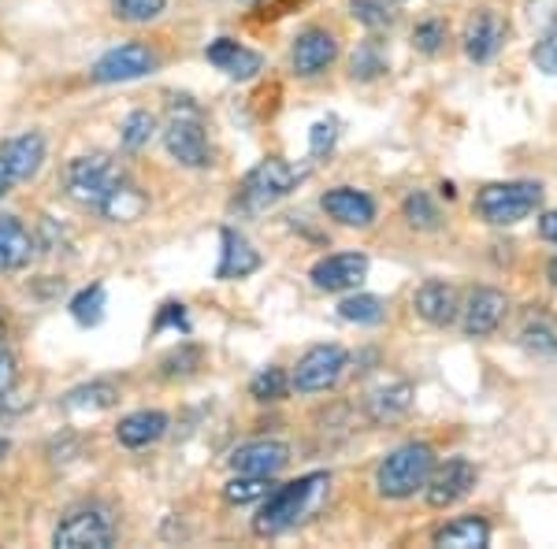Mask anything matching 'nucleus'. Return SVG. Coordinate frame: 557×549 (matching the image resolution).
<instances>
[{
	"mask_svg": "<svg viewBox=\"0 0 557 549\" xmlns=\"http://www.w3.org/2000/svg\"><path fill=\"white\" fill-rule=\"evenodd\" d=\"M327 483L331 479L323 472H312V475H301V479H294V483L275 486V490L264 498L260 512L253 516V535L275 538V535H283V531H290L305 512L312 509V501L320 498Z\"/></svg>",
	"mask_w": 557,
	"mask_h": 549,
	"instance_id": "f257e3e1",
	"label": "nucleus"
},
{
	"mask_svg": "<svg viewBox=\"0 0 557 549\" xmlns=\"http://www.w3.org/2000/svg\"><path fill=\"white\" fill-rule=\"evenodd\" d=\"M435 449L428 442H406L383 457L375 467V490L391 501H406L412 494H420L435 472Z\"/></svg>",
	"mask_w": 557,
	"mask_h": 549,
	"instance_id": "f03ea898",
	"label": "nucleus"
},
{
	"mask_svg": "<svg viewBox=\"0 0 557 549\" xmlns=\"http://www.w3.org/2000/svg\"><path fill=\"white\" fill-rule=\"evenodd\" d=\"M539 204H543V186L539 183H491L475 194L472 212L491 227H513V223L528 220Z\"/></svg>",
	"mask_w": 557,
	"mask_h": 549,
	"instance_id": "7ed1b4c3",
	"label": "nucleus"
},
{
	"mask_svg": "<svg viewBox=\"0 0 557 549\" xmlns=\"http://www.w3.org/2000/svg\"><path fill=\"white\" fill-rule=\"evenodd\" d=\"M301 175L294 164H286L283 157H268L249 171L238 183V209L242 212H268L272 204H278L283 197H290L298 190Z\"/></svg>",
	"mask_w": 557,
	"mask_h": 549,
	"instance_id": "20e7f679",
	"label": "nucleus"
},
{
	"mask_svg": "<svg viewBox=\"0 0 557 549\" xmlns=\"http://www.w3.org/2000/svg\"><path fill=\"white\" fill-rule=\"evenodd\" d=\"M120 183H123V171L108 152H89V157H75L67 164V194L83 209H101V201Z\"/></svg>",
	"mask_w": 557,
	"mask_h": 549,
	"instance_id": "39448f33",
	"label": "nucleus"
},
{
	"mask_svg": "<svg viewBox=\"0 0 557 549\" xmlns=\"http://www.w3.org/2000/svg\"><path fill=\"white\" fill-rule=\"evenodd\" d=\"M115 542V516L104 506H83L71 509L52 531L57 549H108Z\"/></svg>",
	"mask_w": 557,
	"mask_h": 549,
	"instance_id": "423d86ee",
	"label": "nucleus"
},
{
	"mask_svg": "<svg viewBox=\"0 0 557 549\" xmlns=\"http://www.w3.org/2000/svg\"><path fill=\"white\" fill-rule=\"evenodd\" d=\"M164 149L175 164L190 167V171H205L212 167V146H209V134H205V123L197 115L194 104H186L183 112L175 108L172 123L164 127Z\"/></svg>",
	"mask_w": 557,
	"mask_h": 549,
	"instance_id": "0eeeda50",
	"label": "nucleus"
},
{
	"mask_svg": "<svg viewBox=\"0 0 557 549\" xmlns=\"http://www.w3.org/2000/svg\"><path fill=\"white\" fill-rule=\"evenodd\" d=\"M346 367H349V353L343 346H312L290 372V386L298 394H327L331 386H338Z\"/></svg>",
	"mask_w": 557,
	"mask_h": 549,
	"instance_id": "6e6552de",
	"label": "nucleus"
},
{
	"mask_svg": "<svg viewBox=\"0 0 557 549\" xmlns=\"http://www.w3.org/2000/svg\"><path fill=\"white\" fill-rule=\"evenodd\" d=\"M160 67V57L141 41H127L108 49L101 60L89 71L97 86H115V83H134V78H146Z\"/></svg>",
	"mask_w": 557,
	"mask_h": 549,
	"instance_id": "1a4fd4ad",
	"label": "nucleus"
},
{
	"mask_svg": "<svg viewBox=\"0 0 557 549\" xmlns=\"http://www.w3.org/2000/svg\"><path fill=\"white\" fill-rule=\"evenodd\" d=\"M475 479H480V475H475V464L469 461V457H446L443 464H435V472H431V479L424 486L428 506L431 509L457 506V501L472 494Z\"/></svg>",
	"mask_w": 557,
	"mask_h": 549,
	"instance_id": "9d476101",
	"label": "nucleus"
},
{
	"mask_svg": "<svg viewBox=\"0 0 557 549\" xmlns=\"http://www.w3.org/2000/svg\"><path fill=\"white\" fill-rule=\"evenodd\" d=\"M338 60V38L323 26H309L294 38V49H290V64H294V75L298 78H317L323 75L331 64Z\"/></svg>",
	"mask_w": 557,
	"mask_h": 549,
	"instance_id": "9b49d317",
	"label": "nucleus"
},
{
	"mask_svg": "<svg viewBox=\"0 0 557 549\" xmlns=\"http://www.w3.org/2000/svg\"><path fill=\"white\" fill-rule=\"evenodd\" d=\"M309 278L323 294H349L368 278V257L364 253H331L312 264Z\"/></svg>",
	"mask_w": 557,
	"mask_h": 549,
	"instance_id": "f8f14e48",
	"label": "nucleus"
},
{
	"mask_svg": "<svg viewBox=\"0 0 557 549\" xmlns=\"http://www.w3.org/2000/svg\"><path fill=\"white\" fill-rule=\"evenodd\" d=\"M506 312H509V297L502 290H494V286H480V290L469 294V301H465V309H461L465 335H469V338H491L494 330L502 327Z\"/></svg>",
	"mask_w": 557,
	"mask_h": 549,
	"instance_id": "ddd939ff",
	"label": "nucleus"
},
{
	"mask_svg": "<svg viewBox=\"0 0 557 549\" xmlns=\"http://www.w3.org/2000/svg\"><path fill=\"white\" fill-rule=\"evenodd\" d=\"M465 57L472 64H487L498 57V49L506 45V20L494 8H480L469 23H465Z\"/></svg>",
	"mask_w": 557,
	"mask_h": 549,
	"instance_id": "4468645a",
	"label": "nucleus"
},
{
	"mask_svg": "<svg viewBox=\"0 0 557 549\" xmlns=\"http://www.w3.org/2000/svg\"><path fill=\"white\" fill-rule=\"evenodd\" d=\"M286 464H290V446L275 442V438L242 442L235 453H231V472H242V475H268V479H275Z\"/></svg>",
	"mask_w": 557,
	"mask_h": 549,
	"instance_id": "2eb2a0df",
	"label": "nucleus"
},
{
	"mask_svg": "<svg viewBox=\"0 0 557 549\" xmlns=\"http://www.w3.org/2000/svg\"><path fill=\"white\" fill-rule=\"evenodd\" d=\"M320 209L327 220L343 223V227H372L375 223V201L364 190H354V186H335L320 197Z\"/></svg>",
	"mask_w": 557,
	"mask_h": 549,
	"instance_id": "dca6fc26",
	"label": "nucleus"
},
{
	"mask_svg": "<svg viewBox=\"0 0 557 549\" xmlns=\"http://www.w3.org/2000/svg\"><path fill=\"white\" fill-rule=\"evenodd\" d=\"M205 60L223 71L227 78H235V83H249V78H257L260 71H264V57H260L257 49H246L242 41L235 38H215L209 49H205Z\"/></svg>",
	"mask_w": 557,
	"mask_h": 549,
	"instance_id": "f3484780",
	"label": "nucleus"
},
{
	"mask_svg": "<svg viewBox=\"0 0 557 549\" xmlns=\"http://www.w3.org/2000/svg\"><path fill=\"white\" fill-rule=\"evenodd\" d=\"M34 253H38V238L20 215H0V275H12L30 267Z\"/></svg>",
	"mask_w": 557,
	"mask_h": 549,
	"instance_id": "a211bd4d",
	"label": "nucleus"
},
{
	"mask_svg": "<svg viewBox=\"0 0 557 549\" xmlns=\"http://www.w3.org/2000/svg\"><path fill=\"white\" fill-rule=\"evenodd\" d=\"M220 241H223V249H220V267H215V278H220V283H235V278H249L253 272H260L264 260H260L257 249L249 246L246 234L235 227H223Z\"/></svg>",
	"mask_w": 557,
	"mask_h": 549,
	"instance_id": "6ab92c4d",
	"label": "nucleus"
},
{
	"mask_svg": "<svg viewBox=\"0 0 557 549\" xmlns=\"http://www.w3.org/2000/svg\"><path fill=\"white\" fill-rule=\"evenodd\" d=\"M0 164L8 167L12 183H30V178H38V171L45 164V138L38 130H26V134H20V138L4 141V149H0Z\"/></svg>",
	"mask_w": 557,
	"mask_h": 549,
	"instance_id": "aec40b11",
	"label": "nucleus"
},
{
	"mask_svg": "<svg viewBox=\"0 0 557 549\" xmlns=\"http://www.w3.org/2000/svg\"><path fill=\"white\" fill-rule=\"evenodd\" d=\"M412 309H417V316L431 323V327H450L457 320V312H461V304H457V290L450 283L428 278V283L412 294Z\"/></svg>",
	"mask_w": 557,
	"mask_h": 549,
	"instance_id": "412c9836",
	"label": "nucleus"
},
{
	"mask_svg": "<svg viewBox=\"0 0 557 549\" xmlns=\"http://www.w3.org/2000/svg\"><path fill=\"white\" fill-rule=\"evenodd\" d=\"M412 409V383L406 379H391L380 383L364 394V412L372 423H394Z\"/></svg>",
	"mask_w": 557,
	"mask_h": 549,
	"instance_id": "4be33fe9",
	"label": "nucleus"
},
{
	"mask_svg": "<svg viewBox=\"0 0 557 549\" xmlns=\"http://www.w3.org/2000/svg\"><path fill=\"white\" fill-rule=\"evenodd\" d=\"M168 423L172 420H168L160 409H138L120 420L115 438H120V446H127V449H146V446H157L160 438L168 435Z\"/></svg>",
	"mask_w": 557,
	"mask_h": 549,
	"instance_id": "5701e85b",
	"label": "nucleus"
},
{
	"mask_svg": "<svg viewBox=\"0 0 557 549\" xmlns=\"http://www.w3.org/2000/svg\"><path fill=\"white\" fill-rule=\"evenodd\" d=\"M491 542V524L483 516H461L435 531V546L443 549H483Z\"/></svg>",
	"mask_w": 557,
	"mask_h": 549,
	"instance_id": "b1692460",
	"label": "nucleus"
},
{
	"mask_svg": "<svg viewBox=\"0 0 557 549\" xmlns=\"http://www.w3.org/2000/svg\"><path fill=\"white\" fill-rule=\"evenodd\" d=\"M146 209H149V197L141 194L134 183L123 178V183L104 197L97 212H101L108 223H134V220H141V215H146Z\"/></svg>",
	"mask_w": 557,
	"mask_h": 549,
	"instance_id": "393cba45",
	"label": "nucleus"
},
{
	"mask_svg": "<svg viewBox=\"0 0 557 549\" xmlns=\"http://www.w3.org/2000/svg\"><path fill=\"white\" fill-rule=\"evenodd\" d=\"M120 401V390L112 383L97 379V383H86V386H75V390L64 398V409L71 412H104Z\"/></svg>",
	"mask_w": 557,
	"mask_h": 549,
	"instance_id": "a878e982",
	"label": "nucleus"
},
{
	"mask_svg": "<svg viewBox=\"0 0 557 549\" xmlns=\"http://www.w3.org/2000/svg\"><path fill=\"white\" fill-rule=\"evenodd\" d=\"M338 316L346 323H357V327H375V323L386 320V301L375 294H349L343 304H338Z\"/></svg>",
	"mask_w": 557,
	"mask_h": 549,
	"instance_id": "bb28decb",
	"label": "nucleus"
},
{
	"mask_svg": "<svg viewBox=\"0 0 557 549\" xmlns=\"http://www.w3.org/2000/svg\"><path fill=\"white\" fill-rule=\"evenodd\" d=\"M272 490H275V483L268 479V475L235 472V479L223 486V501H227V506H253V501H264Z\"/></svg>",
	"mask_w": 557,
	"mask_h": 549,
	"instance_id": "cd10ccee",
	"label": "nucleus"
},
{
	"mask_svg": "<svg viewBox=\"0 0 557 549\" xmlns=\"http://www.w3.org/2000/svg\"><path fill=\"white\" fill-rule=\"evenodd\" d=\"M349 75L357 78V83H372V78L386 75V52L383 45L375 38H368L357 45V52L349 57Z\"/></svg>",
	"mask_w": 557,
	"mask_h": 549,
	"instance_id": "c85d7f7f",
	"label": "nucleus"
},
{
	"mask_svg": "<svg viewBox=\"0 0 557 549\" xmlns=\"http://www.w3.org/2000/svg\"><path fill=\"white\" fill-rule=\"evenodd\" d=\"M401 215H406V223L412 230H438L443 227V212H438V204L431 201L424 190L406 194V201H401Z\"/></svg>",
	"mask_w": 557,
	"mask_h": 549,
	"instance_id": "c756f323",
	"label": "nucleus"
},
{
	"mask_svg": "<svg viewBox=\"0 0 557 549\" xmlns=\"http://www.w3.org/2000/svg\"><path fill=\"white\" fill-rule=\"evenodd\" d=\"M104 309H108V294L101 283L86 286V290L71 297V316H75L78 327H97L104 320Z\"/></svg>",
	"mask_w": 557,
	"mask_h": 549,
	"instance_id": "7c9ffc66",
	"label": "nucleus"
},
{
	"mask_svg": "<svg viewBox=\"0 0 557 549\" xmlns=\"http://www.w3.org/2000/svg\"><path fill=\"white\" fill-rule=\"evenodd\" d=\"M290 375L283 372V367H264V372L257 375L253 383H249V398L260 401V404H272V401H283L286 394H290Z\"/></svg>",
	"mask_w": 557,
	"mask_h": 549,
	"instance_id": "2f4dec72",
	"label": "nucleus"
},
{
	"mask_svg": "<svg viewBox=\"0 0 557 549\" xmlns=\"http://www.w3.org/2000/svg\"><path fill=\"white\" fill-rule=\"evenodd\" d=\"M152 134H157V115L146 112V108H138V112H131L127 120H123L120 141L127 152H141L152 141Z\"/></svg>",
	"mask_w": 557,
	"mask_h": 549,
	"instance_id": "473e14b6",
	"label": "nucleus"
},
{
	"mask_svg": "<svg viewBox=\"0 0 557 549\" xmlns=\"http://www.w3.org/2000/svg\"><path fill=\"white\" fill-rule=\"evenodd\" d=\"M205 353L197 346H190V341H183L178 349H172L164 360H160V375L164 379H186V375H194L197 367H201Z\"/></svg>",
	"mask_w": 557,
	"mask_h": 549,
	"instance_id": "72a5a7b5",
	"label": "nucleus"
},
{
	"mask_svg": "<svg viewBox=\"0 0 557 549\" xmlns=\"http://www.w3.org/2000/svg\"><path fill=\"white\" fill-rule=\"evenodd\" d=\"M349 15L368 30H386L394 23V0H349Z\"/></svg>",
	"mask_w": 557,
	"mask_h": 549,
	"instance_id": "f704fd0d",
	"label": "nucleus"
},
{
	"mask_svg": "<svg viewBox=\"0 0 557 549\" xmlns=\"http://www.w3.org/2000/svg\"><path fill=\"white\" fill-rule=\"evenodd\" d=\"M112 15L123 23H152L157 15H164L168 0H108Z\"/></svg>",
	"mask_w": 557,
	"mask_h": 549,
	"instance_id": "c9c22d12",
	"label": "nucleus"
},
{
	"mask_svg": "<svg viewBox=\"0 0 557 549\" xmlns=\"http://www.w3.org/2000/svg\"><path fill=\"white\" fill-rule=\"evenodd\" d=\"M446 38H450V30H446L443 20H424L412 30V49L424 52V57H438L446 49Z\"/></svg>",
	"mask_w": 557,
	"mask_h": 549,
	"instance_id": "e433bc0d",
	"label": "nucleus"
},
{
	"mask_svg": "<svg viewBox=\"0 0 557 549\" xmlns=\"http://www.w3.org/2000/svg\"><path fill=\"white\" fill-rule=\"evenodd\" d=\"M164 330L190 335V316H186V304L183 301H164L157 309V320H152V335H164Z\"/></svg>",
	"mask_w": 557,
	"mask_h": 549,
	"instance_id": "4c0bfd02",
	"label": "nucleus"
},
{
	"mask_svg": "<svg viewBox=\"0 0 557 549\" xmlns=\"http://www.w3.org/2000/svg\"><path fill=\"white\" fill-rule=\"evenodd\" d=\"M520 338H524V346L535 349V353H557V327L546 316L528 323V327L520 330Z\"/></svg>",
	"mask_w": 557,
	"mask_h": 549,
	"instance_id": "58836bf2",
	"label": "nucleus"
},
{
	"mask_svg": "<svg viewBox=\"0 0 557 549\" xmlns=\"http://www.w3.org/2000/svg\"><path fill=\"white\" fill-rule=\"evenodd\" d=\"M335 141H338V120L312 123V130H309V152H312V157H327V152L335 149Z\"/></svg>",
	"mask_w": 557,
	"mask_h": 549,
	"instance_id": "ea45409f",
	"label": "nucleus"
},
{
	"mask_svg": "<svg viewBox=\"0 0 557 549\" xmlns=\"http://www.w3.org/2000/svg\"><path fill=\"white\" fill-rule=\"evenodd\" d=\"M532 60H535L539 71H546V75H557V30L546 34L543 41H535Z\"/></svg>",
	"mask_w": 557,
	"mask_h": 549,
	"instance_id": "a19ab883",
	"label": "nucleus"
},
{
	"mask_svg": "<svg viewBox=\"0 0 557 549\" xmlns=\"http://www.w3.org/2000/svg\"><path fill=\"white\" fill-rule=\"evenodd\" d=\"M15 383H20V364H15L12 349L0 346V401L15 390Z\"/></svg>",
	"mask_w": 557,
	"mask_h": 549,
	"instance_id": "79ce46f5",
	"label": "nucleus"
},
{
	"mask_svg": "<svg viewBox=\"0 0 557 549\" xmlns=\"http://www.w3.org/2000/svg\"><path fill=\"white\" fill-rule=\"evenodd\" d=\"M539 234H543L546 241H554V246H557V209L539 215Z\"/></svg>",
	"mask_w": 557,
	"mask_h": 549,
	"instance_id": "37998d69",
	"label": "nucleus"
},
{
	"mask_svg": "<svg viewBox=\"0 0 557 549\" xmlns=\"http://www.w3.org/2000/svg\"><path fill=\"white\" fill-rule=\"evenodd\" d=\"M8 190H12V175H8V167L0 164V197H4Z\"/></svg>",
	"mask_w": 557,
	"mask_h": 549,
	"instance_id": "c03bdc74",
	"label": "nucleus"
},
{
	"mask_svg": "<svg viewBox=\"0 0 557 549\" xmlns=\"http://www.w3.org/2000/svg\"><path fill=\"white\" fill-rule=\"evenodd\" d=\"M438 190H443V197H446V201H454V197H457L454 183H443V186H438Z\"/></svg>",
	"mask_w": 557,
	"mask_h": 549,
	"instance_id": "a18cd8bd",
	"label": "nucleus"
},
{
	"mask_svg": "<svg viewBox=\"0 0 557 549\" xmlns=\"http://www.w3.org/2000/svg\"><path fill=\"white\" fill-rule=\"evenodd\" d=\"M550 283H554V286H557V257H554V260H550Z\"/></svg>",
	"mask_w": 557,
	"mask_h": 549,
	"instance_id": "49530a36",
	"label": "nucleus"
},
{
	"mask_svg": "<svg viewBox=\"0 0 557 549\" xmlns=\"http://www.w3.org/2000/svg\"><path fill=\"white\" fill-rule=\"evenodd\" d=\"M8 453V442H4V438H0V457H4Z\"/></svg>",
	"mask_w": 557,
	"mask_h": 549,
	"instance_id": "de8ad7c7",
	"label": "nucleus"
},
{
	"mask_svg": "<svg viewBox=\"0 0 557 549\" xmlns=\"http://www.w3.org/2000/svg\"><path fill=\"white\" fill-rule=\"evenodd\" d=\"M394 4H406V0H394Z\"/></svg>",
	"mask_w": 557,
	"mask_h": 549,
	"instance_id": "09e8293b",
	"label": "nucleus"
},
{
	"mask_svg": "<svg viewBox=\"0 0 557 549\" xmlns=\"http://www.w3.org/2000/svg\"><path fill=\"white\" fill-rule=\"evenodd\" d=\"M242 4H253V0H242Z\"/></svg>",
	"mask_w": 557,
	"mask_h": 549,
	"instance_id": "8fccbe9b",
	"label": "nucleus"
}]
</instances>
